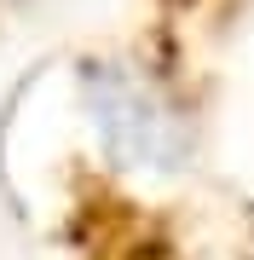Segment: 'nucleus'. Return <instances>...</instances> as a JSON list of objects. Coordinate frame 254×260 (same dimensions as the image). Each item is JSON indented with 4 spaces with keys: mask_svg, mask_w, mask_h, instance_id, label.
Listing matches in <instances>:
<instances>
[{
    "mask_svg": "<svg viewBox=\"0 0 254 260\" xmlns=\"http://www.w3.org/2000/svg\"><path fill=\"white\" fill-rule=\"evenodd\" d=\"M6 6H29V0H6Z\"/></svg>",
    "mask_w": 254,
    "mask_h": 260,
    "instance_id": "f257e3e1",
    "label": "nucleus"
}]
</instances>
